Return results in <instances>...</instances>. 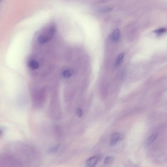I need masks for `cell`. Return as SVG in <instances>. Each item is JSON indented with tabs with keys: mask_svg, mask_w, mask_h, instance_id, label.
<instances>
[{
	"mask_svg": "<svg viewBox=\"0 0 167 167\" xmlns=\"http://www.w3.org/2000/svg\"><path fill=\"white\" fill-rule=\"evenodd\" d=\"M113 8L111 7H106L104 8H102L100 10L101 12L102 13H106L112 11Z\"/></svg>",
	"mask_w": 167,
	"mask_h": 167,
	"instance_id": "11",
	"label": "cell"
},
{
	"mask_svg": "<svg viewBox=\"0 0 167 167\" xmlns=\"http://www.w3.org/2000/svg\"><path fill=\"white\" fill-rule=\"evenodd\" d=\"M114 160V158L112 156L107 157L104 160V163L105 164H112Z\"/></svg>",
	"mask_w": 167,
	"mask_h": 167,
	"instance_id": "9",
	"label": "cell"
},
{
	"mask_svg": "<svg viewBox=\"0 0 167 167\" xmlns=\"http://www.w3.org/2000/svg\"><path fill=\"white\" fill-rule=\"evenodd\" d=\"M158 135L157 133L153 134L151 135L147 140V144L148 145H150L152 144L154 142L155 140L157 138Z\"/></svg>",
	"mask_w": 167,
	"mask_h": 167,
	"instance_id": "8",
	"label": "cell"
},
{
	"mask_svg": "<svg viewBox=\"0 0 167 167\" xmlns=\"http://www.w3.org/2000/svg\"><path fill=\"white\" fill-rule=\"evenodd\" d=\"M124 54L121 53L118 55L115 63V67L116 68L120 66L123 61Z\"/></svg>",
	"mask_w": 167,
	"mask_h": 167,
	"instance_id": "5",
	"label": "cell"
},
{
	"mask_svg": "<svg viewBox=\"0 0 167 167\" xmlns=\"http://www.w3.org/2000/svg\"><path fill=\"white\" fill-rule=\"evenodd\" d=\"M123 138V135L120 133H114L111 137L110 145H115L119 141L121 140Z\"/></svg>",
	"mask_w": 167,
	"mask_h": 167,
	"instance_id": "3",
	"label": "cell"
},
{
	"mask_svg": "<svg viewBox=\"0 0 167 167\" xmlns=\"http://www.w3.org/2000/svg\"><path fill=\"white\" fill-rule=\"evenodd\" d=\"M29 66L30 68L33 70L37 69L39 67L38 62L35 60H31L29 62Z\"/></svg>",
	"mask_w": 167,
	"mask_h": 167,
	"instance_id": "6",
	"label": "cell"
},
{
	"mask_svg": "<svg viewBox=\"0 0 167 167\" xmlns=\"http://www.w3.org/2000/svg\"><path fill=\"white\" fill-rule=\"evenodd\" d=\"M56 30V26L54 22L48 23L42 29L38 38L39 43L44 44L50 41L54 36Z\"/></svg>",
	"mask_w": 167,
	"mask_h": 167,
	"instance_id": "1",
	"label": "cell"
},
{
	"mask_svg": "<svg viewBox=\"0 0 167 167\" xmlns=\"http://www.w3.org/2000/svg\"><path fill=\"white\" fill-rule=\"evenodd\" d=\"M166 31L167 29H166L161 28L155 30L154 32L158 35H160L166 32Z\"/></svg>",
	"mask_w": 167,
	"mask_h": 167,
	"instance_id": "10",
	"label": "cell"
},
{
	"mask_svg": "<svg viewBox=\"0 0 167 167\" xmlns=\"http://www.w3.org/2000/svg\"><path fill=\"white\" fill-rule=\"evenodd\" d=\"M100 159L101 157L99 156L92 157L86 161V165L87 167H94L100 160Z\"/></svg>",
	"mask_w": 167,
	"mask_h": 167,
	"instance_id": "2",
	"label": "cell"
},
{
	"mask_svg": "<svg viewBox=\"0 0 167 167\" xmlns=\"http://www.w3.org/2000/svg\"><path fill=\"white\" fill-rule=\"evenodd\" d=\"M74 73V70L72 69H70L65 70L62 73L63 76L65 78H70Z\"/></svg>",
	"mask_w": 167,
	"mask_h": 167,
	"instance_id": "7",
	"label": "cell"
},
{
	"mask_svg": "<svg viewBox=\"0 0 167 167\" xmlns=\"http://www.w3.org/2000/svg\"><path fill=\"white\" fill-rule=\"evenodd\" d=\"M121 36V31L120 29H115L111 34L110 38L111 40L114 42H117L120 40Z\"/></svg>",
	"mask_w": 167,
	"mask_h": 167,
	"instance_id": "4",
	"label": "cell"
},
{
	"mask_svg": "<svg viewBox=\"0 0 167 167\" xmlns=\"http://www.w3.org/2000/svg\"><path fill=\"white\" fill-rule=\"evenodd\" d=\"M82 111L81 108H78L77 110V115L79 117H81L82 115Z\"/></svg>",
	"mask_w": 167,
	"mask_h": 167,
	"instance_id": "12",
	"label": "cell"
},
{
	"mask_svg": "<svg viewBox=\"0 0 167 167\" xmlns=\"http://www.w3.org/2000/svg\"><path fill=\"white\" fill-rule=\"evenodd\" d=\"M2 1V0H1V1Z\"/></svg>",
	"mask_w": 167,
	"mask_h": 167,
	"instance_id": "13",
	"label": "cell"
}]
</instances>
